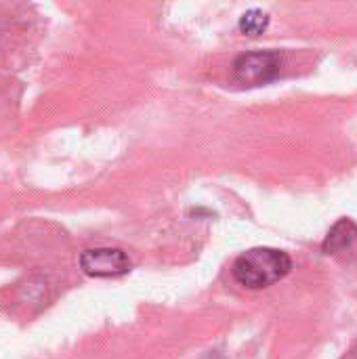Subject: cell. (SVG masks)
Wrapping results in <instances>:
<instances>
[{"mask_svg": "<svg viewBox=\"0 0 357 359\" xmlns=\"http://www.w3.org/2000/svg\"><path fill=\"white\" fill-rule=\"evenodd\" d=\"M292 269V261L286 252L276 248H250L242 252L234 267V280L248 290H263L284 280Z\"/></svg>", "mask_w": 357, "mask_h": 359, "instance_id": "1", "label": "cell"}, {"mask_svg": "<svg viewBox=\"0 0 357 359\" xmlns=\"http://www.w3.org/2000/svg\"><path fill=\"white\" fill-rule=\"evenodd\" d=\"M284 57L278 50H252L234 61V78L244 86H261L276 80L282 72Z\"/></svg>", "mask_w": 357, "mask_h": 359, "instance_id": "2", "label": "cell"}, {"mask_svg": "<svg viewBox=\"0 0 357 359\" xmlns=\"http://www.w3.org/2000/svg\"><path fill=\"white\" fill-rule=\"evenodd\" d=\"M80 267L90 278H120L130 271V261L118 248H90L82 252Z\"/></svg>", "mask_w": 357, "mask_h": 359, "instance_id": "3", "label": "cell"}, {"mask_svg": "<svg viewBox=\"0 0 357 359\" xmlns=\"http://www.w3.org/2000/svg\"><path fill=\"white\" fill-rule=\"evenodd\" d=\"M356 236V225H353L349 219H343V221H339V223L332 227V231L328 233V238H326V242H324V250H326L328 255L343 252V250H347V248L353 244Z\"/></svg>", "mask_w": 357, "mask_h": 359, "instance_id": "4", "label": "cell"}, {"mask_svg": "<svg viewBox=\"0 0 357 359\" xmlns=\"http://www.w3.org/2000/svg\"><path fill=\"white\" fill-rule=\"evenodd\" d=\"M269 25V15L263 8H250L240 19V29L246 36H261Z\"/></svg>", "mask_w": 357, "mask_h": 359, "instance_id": "5", "label": "cell"}]
</instances>
